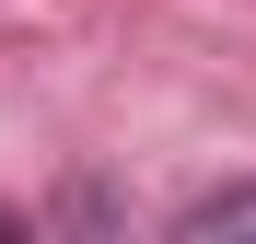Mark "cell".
Here are the masks:
<instances>
[{
    "label": "cell",
    "instance_id": "6da1fadb",
    "mask_svg": "<svg viewBox=\"0 0 256 244\" xmlns=\"http://www.w3.org/2000/svg\"><path fill=\"white\" fill-rule=\"evenodd\" d=\"M175 233H186V244H256V186H210V198H186Z\"/></svg>",
    "mask_w": 256,
    "mask_h": 244
}]
</instances>
